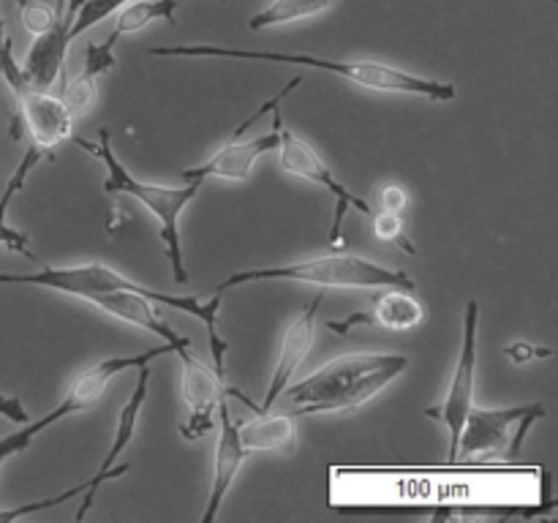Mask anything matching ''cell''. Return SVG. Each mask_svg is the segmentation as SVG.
<instances>
[{
  "instance_id": "6da1fadb",
  "label": "cell",
  "mask_w": 558,
  "mask_h": 523,
  "mask_svg": "<svg viewBox=\"0 0 558 523\" xmlns=\"http://www.w3.org/2000/svg\"><path fill=\"white\" fill-rule=\"evenodd\" d=\"M150 58H232V60H262V63H287L308 65V69L330 71L336 76H347L349 82L368 90L398 93V96H420L428 101H452L458 96L452 82L430 80V76L412 74V71L396 69L381 60H336L316 58L308 52H265V49H238L218 47V44H174V47L147 49Z\"/></svg>"
},
{
  "instance_id": "7a4b0ae2",
  "label": "cell",
  "mask_w": 558,
  "mask_h": 523,
  "mask_svg": "<svg viewBox=\"0 0 558 523\" xmlns=\"http://www.w3.org/2000/svg\"><path fill=\"white\" fill-rule=\"evenodd\" d=\"M0 283H31V287H44V289H52V292L74 294V297H82V300H87L90 294L118 292V289L147 294L156 305H167V308L196 316V319L207 327V336H210L213 368H216L221 376H227L229 343L223 341L221 332H218L221 294L213 292L210 300H202V297H183V294L156 292V289L123 276V272L104 265V262H87V265H74V267H44V270L22 272V276L20 272H16V276L14 272H0Z\"/></svg>"
},
{
  "instance_id": "3957f363",
  "label": "cell",
  "mask_w": 558,
  "mask_h": 523,
  "mask_svg": "<svg viewBox=\"0 0 558 523\" xmlns=\"http://www.w3.org/2000/svg\"><path fill=\"white\" fill-rule=\"evenodd\" d=\"M409 368L407 354L354 352L330 360L314 374L289 385V401L300 414L352 412L390 387Z\"/></svg>"
},
{
  "instance_id": "277c9868",
  "label": "cell",
  "mask_w": 558,
  "mask_h": 523,
  "mask_svg": "<svg viewBox=\"0 0 558 523\" xmlns=\"http://www.w3.org/2000/svg\"><path fill=\"white\" fill-rule=\"evenodd\" d=\"M82 150L90 153L93 158L104 163L107 169V180H104V191L107 194H120V196H134L140 205H145L147 210L156 216L158 232H161L163 251H167L169 267H172L174 283H189V270H185L183 262V243H180V212L194 202V196L202 191V180H185L183 185H158V183H145V180L134 178L129 169L120 163V158L112 150V134L109 129L98 131V139H82V136H71Z\"/></svg>"
},
{
  "instance_id": "5b68a950",
  "label": "cell",
  "mask_w": 558,
  "mask_h": 523,
  "mask_svg": "<svg viewBox=\"0 0 558 523\" xmlns=\"http://www.w3.org/2000/svg\"><path fill=\"white\" fill-rule=\"evenodd\" d=\"M259 281H292V283H314L319 289H385L403 287L414 289L412 276L403 270L379 265L374 259H365L357 254H322L308 256V259L287 262V265L254 267V270H238L223 278L213 292L223 294L227 289L240 287V283H259Z\"/></svg>"
},
{
  "instance_id": "8992f818",
  "label": "cell",
  "mask_w": 558,
  "mask_h": 523,
  "mask_svg": "<svg viewBox=\"0 0 558 523\" xmlns=\"http://www.w3.org/2000/svg\"><path fill=\"white\" fill-rule=\"evenodd\" d=\"M545 417L543 403H521V406L483 409L472 406L458 439V458H501L512 461L521 452L529 430Z\"/></svg>"
},
{
  "instance_id": "52a82bcc",
  "label": "cell",
  "mask_w": 558,
  "mask_h": 523,
  "mask_svg": "<svg viewBox=\"0 0 558 523\" xmlns=\"http://www.w3.org/2000/svg\"><path fill=\"white\" fill-rule=\"evenodd\" d=\"M0 80L9 82L16 107H20V123L25 125L38 150H54L74 136V118L60 101V96H52L49 90H36L25 80L22 65L14 60V44H11L9 33L0 38Z\"/></svg>"
},
{
  "instance_id": "ba28073f",
  "label": "cell",
  "mask_w": 558,
  "mask_h": 523,
  "mask_svg": "<svg viewBox=\"0 0 558 523\" xmlns=\"http://www.w3.org/2000/svg\"><path fill=\"white\" fill-rule=\"evenodd\" d=\"M278 134H281L278 158H281L283 172L294 174V178H300V180H308V183H314V185H322V188H325L327 194L336 199V207H332L330 234H327V245H330V248H338L343 240L341 223H343V218H347L349 207H354V210H360L363 216H368V218H371V212H374V207H371L363 196H357L354 191H349L347 185H343L341 180L332 174V169L327 167L325 158H322L319 153H316L314 147L303 139V136H298L292 129H287V125H283V120H281V125H278Z\"/></svg>"
},
{
  "instance_id": "9c48e42d",
  "label": "cell",
  "mask_w": 558,
  "mask_h": 523,
  "mask_svg": "<svg viewBox=\"0 0 558 523\" xmlns=\"http://www.w3.org/2000/svg\"><path fill=\"white\" fill-rule=\"evenodd\" d=\"M477 332H480V303L469 300L463 311V341L458 354L456 370H452L450 390L445 401L425 409L430 419L441 423L450 434V461H456L458 439H461L463 423L474 406V376H477Z\"/></svg>"
},
{
  "instance_id": "30bf717a",
  "label": "cell",
  "mask_w": 558,
  "mask_h": 523,
  "mask_svg": "<svg viewBox=\"0 0 558 523\" xmlns=\"http://www.w3.org/2000/svg\"><path fill=\"white\" fill-rule=\"evenodd\" d=\"M174 354L183 365V401L189 406V417L180 425V436L185 441H196L216 428L218 403L232 396L234 387L213 365L194 357L191 346H180Z\"/></svg>"
},
{
  "instance_id": "8fae6325",
  "label": "cell",
  "mask_w": 558,
  "mask_h": 523,
  "mask_svg": "<svg viewBox=\"0 0 558 523\" xmlns=\"http://www.w3.org/2000/svg\"><path fill=\"white\" fill-rule=\"evenodd\" d=\"M278 107H281V104H276V107H272V131L254 136V139H243L240 134H232V139H229L227 145L218 147V150L213 153L205 163L183 169V172H180V178L202 180V183L210 178L232 180V183H243V180H248L251 172H254L256 161H259L262 156H267V153H276L278 145H281L278 125H281L283 118H281V109Z\"/></svg>"
},
{
  "instance_id": "7c38bea8",
  "label": "cell",
  "mask_w": 558,
  "mask_h": 523,
  "mask_svg": "<svg viewBox=\"0 0 558 523\" xmlns=\"http://www.w3.org/2000/svg\"><path fill=\"white\" fill-rule=\"evenodd\" d=\"M325 300V292L316 294L287 327H283V336H281V349H278V363L276 370H272V379L267 385L265 392V401L254 403V401H245V406H251L254 412H267L272 409L276 398L292 385L294 374L298 368L303 365V360L308 357L311 346H314V338H316V314H319V305Z\"/></svg>"
},
{
  "instance_id": "4fadbf2b",
  "label": "cell",
  "mask_w": 558,
  "mask_h": 523,
  "mask_svg": "<svg viewBox=\"0 0 558 523\" xmlns=\"http://www.w3.org/2000/svg\"><path fill=\"white\" fill-rule=\"evenodd\" d=\"M425 308L417 297L412 294V289L403 287H385L379 289L374 300H371L368 311H354V314L343 316V319H330L327 321V330L336 332V336H347L354 327H381V330H396L407 332L414 327L423 325Z\"/></svg>"
},
{
  "instance_id": "5bb4252c",
  "label": "cell",
  "mask_w": 558,
  "mask_h": 523,
  "mask_svg": "<svg viewBox=\"0 0 558 523\" xmlns=\"http://www.w3.org/2000/svg\"><path fill=\"white\" fill-rule=\"evenodd\" d=\"M147 385H150V363L136 368L134 392H131L129 401L120 406L114 439H112V445H109V450H107V455H104L98 472L87 479V488H85V494H82V507L76 510V521H85L87 518L93 501H96V490L101 488V483H107V479H114V477H120V474L129 472V463L118 466V458L123 455L125 447H129L131 439H134L136 423H140V412H142V406H145V398H147Z\"/></svg>"
},
{
  "instance_id": "9a60e30c",
  "label": "cell",
  "mask_w": 558,
  "mask_h": 523,
  "mask_svg": "<svg viewBox=\"0 0 558 523\" xmlns=\"http://www.w3.org/2000/svg\"><path fill=\"white\" fill-rule=\"evenodd\" d=\"M218 445H216V466H213V485H210V499H207L205 512H202V523H213L218 518L223 499H227L229 488H232L234 477H238L240 466L248 458L243 441H240L238 425L232 423V412L223 398L218 403Z\"/></svg>"
},
{
  "instance_id": "2e32d148",
  "label": "cell",
  "mask_w": 558,
  "mask_h": 523,
  "mask_svg": "<svg viewBox=\"0 0 558 523\" xmlns=\"http://www.w3.org/2000/svg\"><path fill=\"white\" fill-rule=\"evenodd\" d=\"M87 303H93L98 311L114 316V319L129 321V325H136V327H142V330L153 332V336L163 338V343H169L174 352H178L180 346H191V338L180 336V332H174L167 321L158 319L156 303H153L147 294L129 292V289H118V292L90 294V297H87Z\"/></svg>"
},
{
  "instance_id": "e0dca14e",
  "label": "cell",
  "mask_w": 558,
  "mask_h": 523,
  "mask_svg": "<svg viewBox=\"0 0 558 523\" xmlns=\"http://www.w3.org/2000/svg\"><path fill=\"white\" fill-rule=\"evenodd\" d=\"M71 36H69V22L58 20L52 31L41 33L33 38V47L27 49L25 63H22V74L31 82L36 90H49L63 76L65 54H69Z\"/></svg>"
},
{
  "instance_id": "ac0fdd59",
  "label": "cell",
  "mask_w": 558,
  "mask_h": 523,
  "mask_svg": "<svg viewBox=\"0 0 558 523\" xmlns=\"http://www.w3.org/2000/svg\"><path fill=\"white\" fill-rule=\"evenodd\" d=\"M259 417L245 419L238 425L240 441H243L245 452H283L292 455L298 450V428L289 414L278 412H256Z\"/></svg>"
},
{
  "instance_id": "d6986e66",
  "label": "cell",
  "mask_w": 558,
  "mask_h": 523,
  "mask_svg": "<svg viewBox=\"0 0 558 523\" xmlns=\"http://www.w3.org/2000/svg\"><path fill=\"white\" fill-rule=\"evenodd\" d=\"M38 158H41V150H38L36 145L27 147L25 156H22V161H20V167H16L14 178L9 180L3 196H0V245H5V248L14 251V254L27 256V259H36V254H33L31 245H27V234L20 232V229L9 227V223H5V212H9L11 199H14V196L22 191V185H25L27 174L33 172V167L38 163Z\"/></svg>"
},
{
  "instance_id": "ffe728a7",
  "label": "cell",
  "mask_w": 558,
  "mask_h": 523,
  "mask_svg": "<svg viewBox=\"0 0 558 523\" xmlns=\"http://www.w3.org/2000/svg\"><path fill=\"white\" fill-rule=\"evenodd\" d=\"M174 11H178V0H129V3L120 5L118 22H114V31L112 36L107 38V44L114 47L120 36L142 31V27H147L150 22H174Z\"/></svg>"
},
{
  "instance_id": "44dd1931",
  "label": "cell",
  "mask_w": 558,
  "mask_h": 523,
  "mask_svg": "<svg viewBox=\"0 0 558 523\" xmlns=\"http://www.w3.org/2000/svg\"><path fill=\"white\" fill-rule=\"evenodd\" d=\"M336 0H270L262 11H256L248 20V31L259 33L267 27L289 25V22L308 20V16H319L327 11Z\"/></svg>"
},
{
  "instance_id": "7402d4cb",
  "label": "cell",
  "mask_w": 558,
  "mask_h": 523,
  "mask_svg": "<svg viewBox=\"0 0 558 523\" xmlns=\"http://www.w3.org/2000/svg\"><path fill=\"white\" fill-rule=\"evenodd\" d=\"M60 20L69 22L71 41L90 31L114 11V0H58Z\"/></svg>"
},
{
  "instance_id": "603a6c76",
  "label": "cell",
  "mask_w": 558,
  "mask_h": 523,
  "mask_svg": "<svg viewBox=\"0 0 558 523\" xmlns=\"http://www.w3.org/2000/svg\"><path fill=\"white\" fill-rule=\"evenodd\" d=\"M96 76H87V74H76L74 80H65L63 82V93H60V101L65 104L71 118H85L98 101V87H96Z\"/></svg>"
},
{
  "instance_id": "cb8c5ba5",
  "label": "cell",
  "mask_w": 558,
  "mask_h": 523,
  "mask_svg": "<svg viewBox=\"0 0 558 523\" xmlns=\"http://www.w3.org/2000/svg\"><path fill=\"white\" fill-rule=\"evenodd\" d=\"M403 212L396 210H381V207H374L371 212V221H374V232L381 243H396L398 248L407 251V254H417L412 243L407 240V232H403Z\"/></svg>"
},
{
  "instance_id": "d4e9b609",
  "label": "cell",
  "mask_w": 558,
  "mask_h": 523,
  "mask_svg": "<svg viewBox=\"0 0 558 523\" xmlns=\"http://www.w3.org/2000/svg\"><path fill=\"white\" fill-rule=\"evenodd\" d=\"M16 3H20L22 25L33 36H41V33L52 31L58 25L60 9H54V5L41 3V0H16Z\"/></svg>"
},
{
  "instance_id": "484cf974",
  "label": "cell",
  "mask_w": 558,
  "mask_h": 523,
  "mask_svg": "<svg viewBox=\"0 0 558 523\" xmlns=\"http://www.w3.org/2000/svg\"><path fill=\"white\" fill-rule=\"evenodd\" d=\"M118 63V60H114V47L112 44H98V41H93V44H87V49H85V69H82V74H87V76H104V74H109V71H112V65Z\"/></svg>"
},
{
  "instance_id": "4316f807",
  "label": "cell",
  "mask_w": 558,
  "mask_h": 523,
  "mask_svg": "<svg viewBox=\"0 0 558 523\" xmlns=\"http://www.w3.org/2000/svg\"><path fill=\"white\" fill-rule=\"evenodd\" d=\"M376 207L403 212L409 207V191L398 183L385 185V188H379V194H376Z\"/></svg>"
},
{
  "instance_id": "83f0119b",
  "label": "cell",
  "mask_w": 558,
  "mask_h": 523,
  "mask_svg": "<svg viewBox=\"0 0 558 523\" xmlns=\"http://www.w3.org/2000/svg\"><path fill=\"white\" fill-rule=\"evenodd\" d=\"M507 357L512 360V363H532V360H543V357H550L554 354V349L548 346H534V343H526V341H515L510 343V346L505 349Z\"/></svg>"
},
{
  "instance_id": "f1b7e54d",
  "label": "cell",
  "mask_w": 558,
  "mask_h": 523,
  "mask_svg": "<svg viewBox=\"0 0 558 523\" xmlns=\"http://www.w3.org/2000/svg\"><path fill=\"white\" fill-rule=\"evenodd\" d=\"M0 417H5L9 423H27L25 403H22L20 398L0 392Z\"/></svg>"
},
{
  "instance_id": "f546056e",
  "label": "cell",
  "mask_w": 558,
  "mask_h": 523,
  "mask_svg": "<svg viewBox=\"0 0 558 523\" xmlns=\"http://www.w3.org/2000/svg\"><path fill=\"white\" fill-rule=\"evenodd\" d=\"M5 33H9V31H5V22H3V20H0V38H3V36H5Z\"/></svg>"
},
{
  "instance_id": "4dcf8cb0",
  "label": "cell",
  "mask_w": 558,
  "mask_h": 523,
  "mask_svg": "<svg viewBox=\"0 0 558 523\" xmlns=\"http://www.w3.org/2000/svg\"><path fill=\"white\" fill-rule=\"evenodd\" d=\"M548 3H556V0H548Z\"/></svg>"
}]
</instances>
